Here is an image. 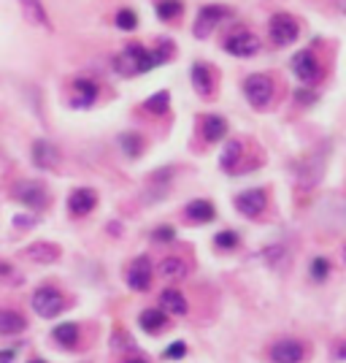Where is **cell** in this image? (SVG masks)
<instances>
[{
  "label": "cell",
  "instance_id": "cell-6",
  "mask_svg": "<svg viewBox=\"0 0 346 363\" xmlns=\"http://www.w3.org/2000/svg\"><path fill=\"white\" fill-rule=\"evenodd\" d=\"M225 52L233 57H255L260 52V38L252 30H233L225 38Z\"/></svg>",
  "mask_w": 346,
  "mask_h": 363
},
{
  "label": "cell",
  "instance_id": "cell-30",
  "mask_svg": "<svg viewBox=\"0 0 346 363\" xmlns=\"http://www.w3.org/2000/svg\"><path fill=\"white\" fill-rule=\"evenodd\" d=\"M114 22H117V28L120 30H136L138 28V14L133 11V9H120L117 11V16H114Z\"/></svg>",
  "mask_w": 346,
  "mask_h": 363
},
{
  "label": "cell",
  "instance_id": "cell-23",
  "mask_svg": "<svg viewBox=\"0 0 346 363\" xmlns=\"http://www.w3.org/2000/svg\"><path fill=\"white\" fill-rule=\"evenodd\" d=\"M25 318L19 315V312H14V309H0V333L3 336H11V333H19L25 331Z\"/></svg>",
  "mask_w": 346,
  "mask_h": 363
},
{
  "label": "cell",
  "instance_id": "cell-34",
  "mask_svg": "<svg viewBox=\"0 0 346 363\" xmlns=\"http://www.w3.org/2000/svg\"><path fill=\"white\" fill-rule=\"evenodd\" d=\"M151 236H154L157 242H173V239H176V230H173L171 225H160Z\"/></svg>",
  "mask_w": 346,
  "mask_h": 363
},
{
  "label": "cell",
  "instance_id": "cell-32",
  "mask_svg": "<svg viewBox=\"0 0 346 363\" xmlns=\"http://www.w3.org/2000/svg\"><path fill=\"white\" fill-rule=\"evenodd\" d=\"M214 244H217L219 250H236V247H238V233H233V230H222V233H217V236H214Z\"/></svg>",
  "mask_w": 346,
  "mask_h": 363
},
{
  "label": "cell",
  "instance_id": "cell-28",
  "mask_svg": "<svg viewBox=\"0 0 346 363\" xmlns=\"http://www.w3.org/2000/svg\"><path fill=\"white\" fill-rule=\"evenodd\" d=\"M120 147H122V152H125L127 157H138V155H141V150H144V138L138 136V133H122Z\"/></svg>",
  "mask_w": 346,
  "mask_h": 363
},
{
  "label": "cell",
  "instance_id": "cell-40",
  "mask_svg": "<svg viewBox=\"0 0 346 363\" xmlns=\"http://www.w3.org/2000/svg\"><path fill=\"white\" fill-rule=\"evenodd\" d=\"M127 363H146V361H141V358H127Z\"/></svg>",
  "mask_w": 346,
  "mask_h": 363
},
{
  "label": "cell",
  "instance_id": "cell-9",
  "mask_svg": "<svg viewBox=\"0 0 346 363\" xmlns=\"http://www.w3.org/2000/svg\"><path fill=\"white\" fill-rule=\"evenodd\" d=\"M14 198L22 201L25 206H30V209H44L46 203H49V193H46L44 184H38V182H19L14 187Z\"/></svg>",
  "mask_w": 346,
  "mask_h": 363
},
{
  "label": "cell",
  "instance_id": "cell-27",
  "mask_svg": "<svg viewBox=\"0 0 346 363\" xmlns=\"http://www.w3.org/2000/svg\"><path fill=\"white\" fill-rule=\"evenodd\" d=\"M154 9H157V16H160L163 22H171V19H179L181 16L184 3H181V0H157Z\"/></svg>",
  "mask_w": 346,
  "mask_h": 363
},
{
  "label": "cell",
  "instance_id": "cell-16",
  "mask_svg": "<svg viewBox=\"0 0 346 363\" xmlns=\"http://www.w3.org/2000/svg\"><path fill=\"white\" fill-rule=\"evenodd\" d=\"M273 363H301L303 361V345L295 339H282L271 347Z\"/></svg>",
  "mask_w": 346,
  "mask_h": 363
},
{
  "label": "cell",
  "instance_id": "cell-25",
  "mask_svg": "<svg viewBox=\"0 0 346 363\" xmlns=\"http://www.w3.org/2000/svg\"><path fill=\"white\" fill-rule=\"evenodd\" d=\"M52 336H54V342L62 345V347H74L76 342H79V325L76 323H62V325H57L52 331Z\"/></svg>",
  "mask_w": 346,
  "mask_h": 363
},
{
  "label": "cell",
  "instance_id": "cell-39",
  "mask_svg": "<svg viewBox=\"0 0 346 363\" xmlns=\"http://www.w3.org/2000/svg\"><path fill=\"white\" fill-rule=\"evenodd\" d=\"M330 3L341 11V14H346V0H330Z\"/></svg>",
  "mask_w": 346,
  "mask_h": 363
},
{
  "label": "cell",
  "instance_id": "cell-38",
  "mask_svg": "<svg viewBox=\"0 0 346 363\" xmlns=\"http://www.w3.org/2000/svg\"><path fill=\"white\" fill-rule=\"evenodd\" d=\"M14 358V350H6V352H0V363H11Z\"/></svg>",
  "mask_w": 346,
  "mask_h": 363
},
{
  "label": "cell",
  "instance_id": "cell-12",
  "mask_svg": "<svg viewBox=\"0 0 346 363\" xmlns=\"http://www.w3.org/2000/svg\"><path fill=\"white\" fill-rule=\"evenodd\" d=\"M190 76H192V87L200 98H211L214 90H217V76H214V68L209 62H192L190 68Z\"/></svg>",
  "mask_w": 346,
  "mask_h": 363
},
{
  "label": "cell",
  "instance_id": "cell-20",
  "mask_svg": "<svg viewBox=\"0 0 346 363\" xmlns=\"http://www.w3.org/2000/svg\"><path fill=\"white\" fill-rule=\"evenodd\" d=\"M184 214H187L190 220H195V223H211L214 214H217V209H214V203L206 201V198H195V201L187 203Z\"/></svg>",
  "mask_w": 346,
  "mask_h": 363
},
{
  "label": "cell",
  "instance_id": "cell-4",
  "mask_svg": "<svg viewBox=\"0 0 346 363\" xmlns=\"http://www.w3.org/2000/svg\"><path fill=\"white\" fill-rule=\"evenodd\" d=\"M289 68H292V74L298 76L303 84H316V82H322V76H325V68H322V62L316 60V55L311 49L295 52L292 60H289Z\"/></svg>",
  "mask_w": 346,
  "mask_h": 363
},
{
  "label": "cell",
  "instance_id": "cell-11",
  "mask_svg": "<svg viewBox=\"0 0 346 363\" xmlns=\"http://www.w3.org/2000/svg\"><path fill=\"white\" fill-rule=\"evenodd\" d=\"M268 206V196L265 190H243L236 196V209L243 214V217H260Z\"/></svg>",
  "mask_w": 346,
  "mask_h": 363
},
{
  "label": "cell",
  "instance_id": "cell-18",
  "mask_svg": "<svg viewBox=\"0 0 346 363\" xmlns=\"http://www.w3.org/2000/svg\"><path fill=\"white\" fill-rule=\"evenodd\" d=\"M200 136L209 144H217L227 136V120L222 114H206L200 117Z\"/></svg>",
  "mask_w": 346,
  "mask_h": 363
},
{
  "label": "cell",
  "instance_id": "cell-24",
  "mask_svg": "<svg viewBox=\"0 0 346 363\" xmlns=\"http://www.w3.org/2000/svg\"><path fill=\"white\" fill-rule=\"evenodd\" d=\"M138 323H141L144 331H160L168 323V315L163 309H144V312L138 315Z\"/></svg>",
  "mask_w": 346,
  "mask_h": 363
},
{
  "label": "cell",
  "instance_id": "cell-19",
  "mask_svg": "<svg viewBox=\"0 0 346 363\" xmlns=\"http://www.w3.org/2000/svg\"><path fill=\"white\" fill-rule=\"evenodd\" d=\"M241 157H243V141L233 138V141H227L225 150H222L219 166H222V171H227V174H236V171H238V163H241Z\"/></svg>",
  "mask_w": 346,
  "mask_h": 363
},
{
  "label": "cell",
  "instance_id": "cell-10",
  "mask_svg": "<svg viewBox=\"0 0 346 363\" xmlns=\"http://www.w3.org/2000/svg\"><path fill=\"white\" fill-rule=\"evenodd\" d=\"M19 3V11L22 16L30 22L33 28H41V30L52 33L54 30V25H52V16L46 11L44 0H16Z\"/></svg>",
  "mask_w": 346,
  "mask_h": 363
},
{
  "label": "cell",
  "instance_id": "cell-33",
  "mask_svg": "<svg viewBox=\"0 0 346 363\" xmlns=\"http://www.w3.org/2000/svg\"><path fill=\"white\" fill-rule=\"evenodd\" d=\"M184 355H187V345H184V342H173V345L166 350L168 361H179V358H184Z\"/></svg>",
  "mask_w": 346,
  "mask_h": 363
},
{
  "label": "cell",
  "instance_id": "cell-8",
  "mask_svg": "<svg viewBox=\"0 0 346 363\" xmlns=\"http://www.w3.org/2000/svg\"><path fill=\"white\" fill-rule=\"evenodd\" d=\"M227 16H230V9H225V6H203L195 19V35L197 38H209L211 33L217 30V25Z\"/></svg>",
  "mask_w": 346,
  "mask_h": 363
},
{
  "label": "cell",
  "instance_id": "cell-3",
  "mask_svg": "<svg viewBox=\"0 0 346 363\" xmlns=\"http://www.w3.org/2000/svg\"><path fill=\"white\" fill-rule=\"evenodd\" d=\"M301 35V25L298 19L287 11H276V14L268 19V38H271L276 46H289L298 41Z\"/></svg>",
  "mask_w": 346,
  "mask_h": 363
},
{
  "label": "cell",
  "instance_id": "cell-37",
  "mask_svg": "<svg viewBox=\"0 0 346 363\" xmlns=\"http://www.w3.org/2000/svg\"><path fill=\"white\" fill-rule=\"evenodd\" d=\"M14 225H16V228L33 225V217H28V214H19V217H14Z\"/></svg>",
  "mask_w": 346,
  "mask_h": 363
},
{
  "label": "cell",
  "instance_id": "cell-41",
  "mask_svg": "<svg viewBox=\"0 0 346 363\" xmlns=\"http://www.w3.org/2000/svg\"><path fill=\"white\" fill-rule=\"evenodd\" d=\"M344 263H346V247H344Z\"/></svg>",
  "mask_w": 346,
  "mask_h": 363
},
{
  "label": "cell",
  "instance_id": "cell-36",
  "mask_svg": "<svg viewBox=\"0 0 346 363\" xmlns=\"http://www.w3.org/2000/svg\"><path fill=\"white\" fill-rule=\"evenodd\" d=\"M333 358H335V361H346V339L338 345V347L333 350Z\"/></svg>",
  "mask_w": 346,
  "mask_h": 363
},
{
  "label": "cell",
  "instance_id": "cell-35",
  "mask_svg": "<svg viewBox=\"0 0 346 363\" xmlns=\"http://www.w3.org/2000/svg\"><path fill=\"white\" fill-rule=\"evenodd\" d=\"M295 98H298V104H303V106H311V104H316V92L303 90V87L295 92Z\"/></svg>",
  "mask_w": 346,
  "mask_h": 363
},
{
  "label": "cell",
  "instance_id": "cell-22",
  "mask_svg": "<svg viewBox=\"0 0 346 363\" xmlns=\"http://www.w3.org/2000/svg\"><path fill=\"white\" fill-rule=\"evenodd\" d=\"M160 309L168 312V315H187V301H184V296H181L179 290H163L160 293Z\"/></svg>",
  "mask_w": 346,
  "mask_h": 363
},
{
  "label": "cell",
  "instance_id": "cell-42",
  "mask_svg": "<svg viewBox=\"0 0 346 363\" xmlns=\"http://www.w3.org/2000/svg\"><path fill=\"white\" fill-rule=\"evenodd\" d=\"M30 363H44V361H30Z\"/></svg>",
  "mask_w": 346,
  "mask_h": 363
},
{
  "label": "cell",
  "instance_id": "cell-14",
  "mask_svg": "<svg viewBox=\"0 0 346 363\" xmlns=\"http://www.w3.org/2000/svg\"><path fill=\"white\" fill-rule=\"evenodd\" d=\"M98 206V193L90 187H76L71 198H68V212L74 217H87Z\"/></svg>",
  "mask_w": 346,
  "mask_h": 363
},
{
  "label": "cell",
  "instance_id": "cell-15",
  "mask_svg": "<svg viewBox=\"0 0 346 363\" xmlns=\"http://www.w3.org/2000/svg\"><path fill=\"white\" fill-rule=\"evenodd\" d=\"M98 98V84L92 79H84L79 76L74 79V98H71V106L74 108H90Z\"/></svg>",
  "mask_w": 346,
  "mask_h": 363
},
{
  "label": "cell",
  "instance_id": "cell-13",
  "mask_svg": "<svg viewBox=\"0 0 346 363\" xmlns=\"http://www.w3.org/2000/svg\"><path fill=\"white\" fill-rule=\"evenodd\" d=\"M33 163L38 168H44V171H52V168L60 166V150L52 144V141H46V138H38V141H33Z\"/></svg>",
  "mask_w": 346,
  "mask_h": 363
},
{
  "label": "cell",
  "instance_id": "cell-21",
  "mask_svg": "<svg viewBox=\"0 0 346 363\" xmlns=\"http://www.w3.org/2000/svg\"><path fill=\"white\" fill-rule=\"evenodd\" d=\"M25 257L33 260V263H54L60 257V250H57V244H30L25 250Z\"/></svg>",
  "mask_w": 346,
  "mask_h": 363
},
{
  "label": "cell",
  "instance_id": "cell-7",
  "mask_svg": "<svg viewBox=\"0 0 346 363\" xmlns=\"http://www.w3.org/2000/svg\"><path fill=\"white\" fill-rule=\"evenodd\" d=\"M325 152H328V147L316 150L306 163H301V168H298V179H301L303 190H311V187L319 184L322 174H325Z\"/></svg>",
  "mask_w": 346,
  "mask_h": 363
},
{
  "label": "cell",
  "instance_id": "cell-17",
  "mask_svg": "<svg viewBox=\"0 0 346 363\" xmlns=\"http://www.w3.org/2000/svg\"><path fill=\"white\" fill-rule=\"evenodd\" d=\"M127 285L133 290H146L151 285V263L149 257H136L127 269Z\"/></svg>",
  "mask_w": 346,
  "mask_h": 363
},
{
  "label": "cell",
  "instance_id": "cell-26",
  "mask_svg": "<svg viewBox=\"0 0 346 363\" xmlns=\"http://www.w3.org/2000/svg\"><path fill=\"white\" fill-rule=\"evenodd\" d=\"M160 274H163L166 279H184V277H187V263H184L181 257H166V260L160 263Z\"/></svg>",
  "mask_w": 346,
  "mask_h": 363
},
{
  "label": "cell",
  "instance_id": "cell-5",
  "mask_svg": "<svg viewBox=\"0 0 346 363\" xmlns=\"http://www.w3.org/2000/svg\"><path fill=\"white\" fill-rule=\"evenodd\" d=\"M33 309H35V315H41V318H54V315H60L62 306H65V298H62V293L57 288H38L33 293Z\"/></svg>",
  "mask_w": 346,
  "mask_h": 363
},
{
  "label": "cell",
  "instance_id": "cell-2",
  "mask_svg": "<svg viewBox=\"0 0 346 363\" xmlns=\"http://www.w3.org/2000/svg\"><path fill=\"white\" fill-rule=\"evenodd\" d=\"M276 95V84L268 74H252L243 79V98L249 101V106L268 108Z\"/></svg>",
  "mask_w": 346,
  "mask_h": 363
},
{
  "label": "cell",
  "instance_id": "cell-1",
  "mask_svg": "<svg viewBox=\"0 0 346 363\" xmlns=\"http://www.w3.org/2000/svg\"><path fill=\"white\" fill-rule=\"evenodd\" d=\"M157 65H160V62H157V57H154V52L141 44H127L120 55L114 57V68H117L122 76L146 74V71L157 68Z\"/></svg>",
  "mask_w": 346,
  "mask_h": 363
},
{
  "label": "cell",
  "instance_id": "cell-29",
  "mask_svg": "<svg viewBox=\"0 0 346 363\" xmlns=\"http://www.w3.org/2000/svg\"><path fill=\"white\" fill-rule=\"evenodd\" d=\"M144 106L149 108L151 114H166L168 108H171V95H168V90H160V92H154L149 101L144 104Z\"/></svg>",
  "mask_w": 346,
  "mask_h": 363
},
{
  "label": "cell",
  "instance_id": "cell-31",
  "mask_svg": "<svg viewBox=\"0 0 346 363\" xmlns=\"http://www.w3.org/2000/svg\"><path fill=\"white\" fill-rule=\"evenodd\" d=\"M308 272H311V279H314V282H325V279L330 277V260H328V257H314L311 266H308Z\"/></svg>",
  "mask_w": 346,
  "mask_h": 363
}]
</instances>
